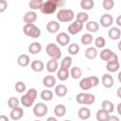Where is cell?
<instances>
[{
    "instance_id": "42",
    "label": "cell",
    "mask_w": 121,
    "mask_h": 121,
    "mask_svg": "<svg viewBox=\"0 0 121 121\" xmlns=\"http://www.w3.org/2000/svg\"><path fill=\"white\" fill-rule=\"evenodd\" d=\"M26 87L25 82L18 81V82L15 83V90H16V92H18V93H24L26 91Z\"/></svg>"
},
{
    "instance_id": "40",
    "label": "cell",
    "mask_w": 121,
    "mask_h": 121,
    "mask_svg": "<svg viewBox=\"0 0 121 121\" xmlns=\"http://www.w3.org/2000/svg\"><path fill=\"white\" fill-rule=\"evenodd\" d=\"M102 7L106 10H111L114 7V1L113 0H103Z\"/></svg>"
},
{
    "instance_id": "37",
    "label": "cell",
    "mask_w": 121,
    "mask_h": 121,
    "mask_svg": "<svg viewBox=\"0 0 121 121\" xmlns=\"http://www.w3.org/2000/svg\"><path fill=\"white\" fill-rule=\"evenodd\" d=\"M72 65V58L71 57H65L63 58V60H61V63H60V67L62 68H65V69H69Z\"/></svg>"
},
{
    "instance_id": "41",
    "label": "cell",
    "mask_w": 121,
    "mask_h": 121,
    "mask_svg": "<svg viewBox=\"0 0 121 121\" xmlns=\"http://www.w3.org/2000/svg\"><path fill=\"white\" fill-rule=\"evenodd\" d=\"M88 19H89V15L87 13H85V12H78L77 14V20L78 22L82 23V24L85 23V22H87Z\"/></svg>"
},
{
    "instance_id": "39",
    "label": "cell",
    "mask_w": 121,
    "mask_h": 121,
    "mask_svg": "<svg viewBox=\"0 0 121 121\" xmlns=\"http://www.w3.org/2000/svg\"><path fill=\"white\" fill-rule=\"evenodd\" d=\"M19 103H20L19 99H18L17 97H15V96H11V97H9V100H8V106H9L10 109L19 106Z\"/></svg>"
},
{
    "instance_id": "24",
    "label": "cell",
    "mask_w": 121,
    "mask_h": 121,
    "mask_svg": "<svg viewBox=\"0 0 121 121\" xmlns=\"http://www.w3.org/2000/svg\"><path fill=\"white\" fill-rule=\"evenodd\" d=\"M55 94L59 96V97H63L66 95L67 94V88L65 85L63 84H59L55 87Z\"/></svg>"
},
{
    "instance_id": "23",
    "label": "cell",
    "mask_w": 121,
    "mask_h": 121,
    "mask_svg": "<svg viewBox=\"0 0 121 121\" xmlns=\"http://www.w3.org/2000/svg\"><path fill=\"white\" fill-rule=\"evenodd\" d=\"M54 113L57 117H62L66 113V107L63 104H58L54 108Z\"/></svg>"
},
{
    "instance_id": "12",
    "label": "cell",
    "mask_w": 121,
    "mask_h": 121,
    "mask_svg": "<svg viewBox=\"0 0 121 121\" xmlns=\"http://www.w3.org/2000/svg\"><path fill=\"white\" fill-rule=\"evenodd\" d=\"M101 82H102V85H103L105 88H111V87H112L113 84H114L113 78H112V76H111L110 74H104V75L102 76Z\"/></svg>"
},
{
    "instance_id": "7",
    "label": "cell",
    "mask_w": 121,
    "mask_h": 121,
    "mask_svg": "<svg viewBox=\"0 0 121 121\" xmlns=\"http://www.w3.org/2000/svg\"><path fill=\"white\" fill-rule=\"evenodd\" d=\"M99 57L102 60H105V61H109V60H118V56L113 53L111 49L109 48H106V49H103L100 54H99Z\"/></svg>"
},
{
    "instance_id": "13",
    "label": "cell",
    "mask_w": 121,
    "mask_h": 121,
    "mask_svg": "<svg viewBox=\"0 0 121 121\" xmlns=\"http://www.w3.org/2000/svg\"><path fill=\"white\" fill-rule=\"evenodd\" d=\"M24 22L26 24H31L34 23L37 20V13L35 11H27L24 15Z\"/></svg>"
},
{
    "instance_id": "48",
    "label": "cell",
    "mask_w": 121,
    "mask_h": 121,
    "mask_svg": "<svg viewBox=\"0 0 121 121\" xmlns=\"http://www.w3.org/2000/svg\"><path fill=\"white\" fill-rule=\"evenodd\" d=\"M0 121H9V118L6 115H0Z\"/></svg>"
},
{
    "instance_id": "31",
    "label": "cell",
    "mask_w": 121,
    "mask_h": 121,
    "mask_svg": "<svg viewBox=\"0 0 121 121\" xmlns=\"http://www.w3.org/2000/svg\"><path fill=\"white\" fill-rule=\"evenodd\" d=\"M109 115H110L109 112H107L106 111H104L103 109H101V110H98L96 112V115L95 116H96V119L98 121H108Z\"/></svg>"
},
{
    "instance_id": "52",
    "label": "cell",
    "mask_w": 121,
    "mask_h": 121,
    "mask_svg": "<svg viewBox=\"0 0 121 121\" xmlns=\"http://www.w3.org/2000/svg\"><path fill=\"white\" fill-rule=\"evenodd\" d=\"M53 2H55V3H57V4H59L60 1H62V0H52Z\"/></svg>"
},
{
    "instance_id": "30",
    "label": "cell",
    "mask_w": 121,
    "mask_h": 121,
    "mask_svg": "<svg viewBox=\"0 0 121 121\" xmlns=\"http://www.w3.org/2000/svg\"><path fill=\"white\" fill-rule=\"evenodd\" d=\"M86 29L91 33H95L99 29V25L95 21H90L86 24Z\"/></svg>"
},
{
    "instance_id": "20",
    "label": "cell",
    "mask_w": 121,
    "mask_h": 121,
    "mask_svg": "<svg viewBox=\"0 0 121 121\" xmlns=\"http://www.w3.org/2000/svg\"><path fill=\"white\" fill-rule=\"evenodd\" d=\"M42 51V44L38 42H33L28 46V52L31 54H38Z\"/></svg>"
},
{
    "instance_id": "32",
    "label": "cell",
    "mask_w": 121,
    "mask_h": 121,
    "mask_svg": "<svg viewBox=\"0 0 121 121\" xmlns=\"http://www.w3.org/2000/svg\"><path fill=\"white\" fill-rule=\"evenodd\" d=\"M95 6L94 0H81L80 1V8L85 10H91Z\"/></svg>"
},
{
    "instance_id": "44",
    "label": "cell",
    "mask_w": 121,
    "mask_h": 121,
    "mask_svg": "<svg viewBox=\"0 0 121 121\" xmlns=\"http://www.w3.org/2000/svg\"><path fill=\"white\" fill-rule=\"evenodd\" d=\"M89 79H90L91 84H92L93 87L96 86V85L99 83V79H98V78L95 77V76H90V77H89Z\"/></svg>"
},
{
    "instance_id": "47",
    "label": "cell",
    "mask_w": 121,
    "mask_h": 121,
    "mask_svg": "<svg viewBox=\"0 0 121 121\" xmlns=\"http://www.w3.org/2000/svg\"><path fill=\"white\" fill-rule=\"evenodd\" d=\"M112 120H114V121H119V118H118V117H116V116H111V115H109L108 121H112Z\"/></svg>"
},
{
    "instance_id": "34",
    "label": "cell",
    "mask_w": 121,
    "mask_h": 121,
    "mask_svg": "<svg viewBox=\"0 0 121 121\" xmlns=\"http://www.w3.org/2000/svg\"><path fill=\"white\" fill-rule=\"evenodd\" d=\"M80 42H81V43L84 44V45H89V44H91L92 42H93V36H92L90 33H85V34H83V35L81 36Z\"/></svg>"
},
{
    "instance_id": "45",
    "label": "cell",
    "mask_w": 121,
    "mask_h": 121,
    "mask_svg": "<svg viewBox=\"0 0 121 121\" xmlns=\"http://www.w3.org/2000/svg\"><path fill=\"white\" fill-rule=\"evenodd\" d=\"M26 94H27L30 97H32L33 99H36V97H37V91H36V89H34V88H30V89L26 92Z\"/></svg>"
},
{
    "instance_id": "22",
    "label": "cell",
    "mask_w": 121,
    "mask_h": 121,
    "mask_svg": "<svg viewBox=\"0 0 121 121\" xmlns=\"http://www.w3.org/2000/svg\"><path fill=\"white\" fill-rule=\"evenodd\" d=\"M69 76H70V73H69L68 69H65V68H62V67H60L57 72V77L61 81L66 80L69 78Z\"/></svg>"
},
{
    "instance_id": "3",
    "label": "cell",
    "mask_w": 121,
    "mask_h": 121,
    "mask_svg": "<svg viewBox=\"0 0 121 121\" xmlns=\"http://www.w3.org/2000/svg\"><path fill=\"white\" fill-rule=\"evenodd\" d=\"M45 51L46 54L51 58V59H55V60H59L61 57V51L60 49V47L53 43H50L46 45L45 47Z\"/></svg>"
},
{
    "instance_id": "27",
    "label": "cell",
    "mask_w": 121,
    "mask_h": 121,
    "mask_svg": "<svg viewBox=\"0 0 121 121\" xmlns=\"http://www.w3.org/2000/svg\"><path fill=\"white\" fill-rule=\"evenodd\" d=\"M101 108L106 111L107 112L109 113H112L113 111H114V106H113V103L110 100H103L102 103H101Z\"/></svg>"
},
{
    "instance_id": "1",
    "label": "cell",
    "mask_w": 121,
    "mask_h": 121,
    "mask_svg": "<svg viewBox=\"0 0 121 121\" xmlns=\"http://www.w3.org/2000/svg\"><path fill=\"white\" fill-rule=\"evenodd\" d=\"M74 17H75L74 11L69 9H62L57 13V19L61 23L71 22L74 19Z\"/></svg>"
},
{
    "instance_id": "6",
    "label": "cell",
    "mask_w": 121,
    "mask_h": 121,
    "mask_svg": "<svg viewBox=\"0 0 121 121\" xmlns=\"http://www.w3.org/2000/svg\"><path fill=\"white\" fill-rule=\"evenodd\" d=\"M48 112V108L44 103H37L33 107V113L36 117H43Z\"/></svg>"
},
{
    "instance_id": "19",
    "label": "cell",
    "mask_w": 121,
    "mask_h": 121,
    "mask_svg": "<svg viewBox=\"0 0 121 121\" xmlns=\"http://www.w3.org/2000/svg\"><path fill=\"white\" fill-rule=\"evenodd\" d=\"M43 84L46 87V88H52L53 86H55L56 84V78L51 76V75H48V76H45L43 79Z\"/></svg>"
},
{
    "instance_id": "8",
    "label": "cell",
    "mask_w": 121,
    "mask_h": 121,
    "mask_svg": "<svg viewBox=\"0 0 121 121\" xmlns=\"http://www.w3.org/2000/svg\"><path fill=\"white\" fill-rule=\"evenodd\" d=\"M82 27H83V24L80 23V22H78V20H76L75 22H73V23H71L69 25V26H68V32L70 34H72V35L78 34V32L81 31Z\"/></svg>"
},
{
    "instance_id": "25",
    "label": "cell",
    "mask_w": 121,
    "mask_h": 121,
    "mask_svg": "<svg viewBox=\"0 0 121 121\" xmlns=\"http://www.w3.org/2000/svg\"><path fill=\"white\" fill-rule=\"evenodd\" d=\"M34 101H35V99H33L32 97H30L27 94L22 95V97H21V103H22V105L25 106V107H26V108L32 106L33 103H34Z\"/></svg>"
},
{
    "instance_id": "15",
    "label": "cell",
    "mask_w": 121,
    "mask_h": 121,
    "mask_svg": "<svg viewBox=\"0 0 121 121\" xmlns=\"http://www.w3.org/2000/svg\"><path fill=\"white\" fill-rule=\"evenodd\" d=\"M119 67H120V64H119V61L118 60H109V61H107L106 69L109 72L114 73V72L118 71Z\"/></svg>"
},
{
    "instance_id": "51",
    "label": "cell",
    "mask_w": 121,
    "mask_h": 121,
    "mask_svg": "<svg viewBox=\"0 0 121 121\" xmlns=\"http://www.w3.org/2000/svg\"><path fill=\"white\" fill-rule=\"evenodd\" d=\"M120 106H121V103L118 104V114H121V111H120Z\"/></svg>"
},
{
    "instance_id": "49",
    "label": "cell",
    "mask_w": 121,
    "mask_h": 121,
    "mask_svg": "<svg viewBox=\"0 0 121 121\" xmlns=\"http://www.w3.org/2000/svg\"><path fill=\"white\" fill-rule=\"evenodd\" d=\"M116 24L118 26H121V16H118L117 19H116Z\"/></svg>"
},
{
    "instance_id": "10",
    "label": "cell",
    "mask_w": 121,
    "mask_h": 121,
    "mask_svg": "<svg viewBox=\"0 0 121 121\" xmlns=\"http://www.w3.org/2000/svg\"><path fill=\"white\" fill-rule=\"evenodd\" d=\"M23 115H24V110H23L21 107L17 106V107H15V108H12V109H11V112H10V118H11L12 120H19V119H21V118L23 117Z\"/></svg>"
},
{
    "instance_id": "43",
    "label": "cell",
    "mask_w": 121,
    "mask_h": 121,
    "mask_svg": "<svg viewBox=\"0 0 121 121\" xmlns=\"http://www.w3.org/2000/svg\"><path fill=\"white\" fill-rule=\"evenodd\" d=\"M95 46H96L97 48H102V47H104V45L106 44V41H105V39H104L103 37L99 36V37H97V38L95 39Z\"/></svg>"
},
{
    "instance_id": "14",
    "label": "cell",
    "mask_w": 121,
    "mask_h": 121,
    "mask_svg": "<svg viewBox=\"0 0 121 121\" xmlns=\"http://www.w3.org/2000/svg\"><path fill=\"white\" fill-rule=\"evenodd\" d=\"M58 60H55V59H50L47 62H46V70L49 72V73H54L58 70V67H59V63L57 61Z\"/></svg>"
},
{
    "instance_id": "18",
    "label": "cell",
    "mask_w": 121,
    "mask_h": 121,
    "mask_svg": "<svg viewBox=\"0 0 121 121\" xmlns=\"http://www.w3.org/2000/svg\"><path fill=\"white\" fill-rule=\"evenodd\" d=\"M108 35L112 40L116 41V40H119L121 36V31L118 27H111L110 30L108 31Z\"/></svg>"
},
{
    "instance_id": "46",
    "label": "cell",
    "mask_w": 121,
    "mask_h": 121,
    "mask_svg": "<svg viewBox=\"0 0 121 121\" xmlns=\"http://www.w3.org/2000/svg\"><path fill=\"white\" fill-rule=\"evenodd\" d=\"M8 8V2L6 0H0V12H4Z\"/></svg>"
},
{
    "instance_id": "28",
    "label": "cell",
    "mask_w": 121,
    "mask_h": 121,
    "mask_svg": "<svg viewBox=\"0 0 121 121\" xmlns=\"http://www.w3.org/2000/svg\"><path fill=\"white\" fill-rule=\"evenodd\" d=\"M85 57L89 60H94L97 56V50L94 46H90L85 50Z\"/></svg>"
},
{
    "instance_id": "17",
    "label": "cell",
    "mask_w": 121,
    "mask_h": 121,
    "mask_svg": "<svg viewBox=\"0 0 121 121\" xmlns=\"http://www.w3.org/2000/svg\"><path fill=\"white\" fill-rule=\"evenodd\" d=\"M78 117H79L81 120H86V119H88V118L90 117V115H91V111H90V109L87 108V107H81V108L78 110Z\"/></svg>"
},
{
    "instance_id": "9",
    "label": "cell",
    "mask_w": 121,
    "mask_h": 121,
    "mask_svg": "<svg viewBox=\"0 0 121 121\" xmlns=\"http://www.w3.org/2000/svg\"><path fill=\"white\" fill-rule=\"evenodd\" d=\"M56 41H57V43H58L60 45L65 46V45H67V44L70 43V37H69V35H68L67 33H65V32H60V33H59V34L57 35Z\"/></svg>"
},
{
    "instance_id": "11",
    "label": "cell",
    "mask_w": 121,
    "mask_h": 121,
    "mask_svg": "<svg viewBox=\"0 0 121 121\" xmlns=\"http://www.w3.org/2000/svg\"><path fill=\"white\" fill-rule=\"evenodd\" d=\"M113 23V18L111 14H103L100 17V25L103 27H109L112 25Z\"/></svg>"
},
{
    "instance_id": "5",
    "label": "cell",
    "mask_w": 121,
    "mask_h": 121,
    "mask_svg": "<svg viewBox=\"0 0 121 121\" xmlns=\"http://www.w3.org/2000/svg\"><path fill=\"white\" fill-rule=\"evenodd\" d=\"M57 8H58L57 3L53 2L52 0H47L43 3L40 10L43 14H52L57 10Z\"/></svg>"
},
{
    "instance_id": "33",
    "label": "cell",
    "mask_w": 121,
    "mask_h": 121,
    "mask_svg": "<svg viewBox=\"0 0 121 121\" xmlns=\"http://www.w3.org/2000/svg\"><path fill=\"white\" fill-rule=\"evenodd\" d=\"M81 69L78 66H75L73 68H71V71H70V76L74 78V79H78L80 78L81 77Z\"/></svg>"
},
{
    "instance_id": "38",
    "label": "cell",
    "mask_w": 121,
    "mask_h": 121,
    "mask_svg": "<svg viewBox=\"0 0 121 121\" xmlns=\"http://www.w3.org/2000/svg\"><path fill=\"white\" fill-rule=\"evenodd\" d=\"M79 45L77 43H71L68 46V53L71 55H77L79 52Z\"/></svg>"
},
{
    "instance_id": "29",
    "label": "cell",
    "mask_w": 121,
    "mask_h": 121,
    "mask_svg": "<svg viewBox=\"0 0 121 121\" xmlns=\"http://www.w3.org/2000/svg\"><path fill=\"white\" fill-rule=\"evenodd\" d=\"M79 87H80L81 90H84V91H87V90H90L91 88H93V86L91 84V81L89 79V77L83 78L82 79H80V81H79Z\"/></svg>"
},
{
    "instance_id": "26",
    "label": "cell",
    "mask_w": 121,
    "mask_h": 121,
    "mask_svg": "<svg viewBox=\"0 0 121 121\" xmlns=\"http://www.w3.org/2000/svg\"><path fill=\"white\" fill-rule=\"evenodd\" d=\"M17 62H18V64H19L20 66L26 67V66H27V65L29 64L30 59H29V57H28L26 54H22V55H20V56L18 57Z\"/></svg>"
},
{
    "instance_id": "2",
    "label": "cell",
    "mask_w": 121,
    "mask_h": 121,
    "mask_svg": "<svg viewBox=\"0 0 121 121\" xmlns=\"http://www.w3.org/2000/svg\"><path fill=\"white\" fill-rule=\"evenodd\" d=\"M23 31L25 35L30 37V38H38L41 35V30L38 26H36L33 23L31 24H26L23 27Z\"/></svg>"
},
{
    "instance_id": "21",
    "label": "cell",
    "mask_w": 121,
    "mask_h": 121,
    "mask_svg": "<svg viewBox=\"0 0 121 121\" xmlns=\"http://www.w3.org/2000/svg\"><path fill=\"white\" fill-rule=\"evenodd\" d=\"M31 69L34 71V72H42L44 68V64L42 60H35L31 62Z\"/></svg>"
},
{
    "instance_id": "36",
    "label": "cell",
    "mask_w": 121,
    "mask_h": 121,
    "mask_svg": "<svg viewBox=\"0 0 121 121\" xmlns=\"http://www.w3.org/2000/svg\"><path fill=\"white\" fill-rule=\"evenodd\" d=\"M41 98L44 101H50L53 98V93L50 90H43L41 92Z\"/></svg>"
},
{
    "instance_id": "35",
    "label": "cell",
    "mask_w": 121,
    "mask_h": 121,
    "mask_svg": "<svg viewBox=\"0 0 121 121\" xmlns=\"http://www.w3.org/2000/svg\"><path fill=\"white\" fill-rule=\"evenodd\" d=\"M43 3V0H30L28 3V6L31 9L35 10V9H40Z\"/></svg>"
},
{
    "instance_id": "4",
    "label": "cell",
    "mask_w": 121,
    "mask_h": 121,
    "mask_svg": "<svg viewBox=\"0 0 121 121\" xmlns=\"http://www.w3.org/2000/svg\"><path fill=\"white\" fill-rule=\"evenodd\" d=\"M76 100L78 104H84V105H91L95 102V97L93 94L89 93H79L77 95Z\"/></svg>"
},
{
    "instance_id": "16",
    "label": "cell",
    "mask_w": 121,
    "mask_h": 121,
    "mask_svg": "<svg viewBox=\"0 0 121 121\" xmlns=\"http://www.w3.org/2000/svg\"><path fill=\"white\" fill-rule=\"evenodd\" d=\"M60 29V24L57 21H50L46 25V30L49 33H56Z\"/></svg>"
},
{
    "instance_id": "50",
    "label": "cell",
    "mask_w": 121,
    "mask_h": 121,
    "mask_svg": "<svg viewBox=\"0 0 121 121\" xmlns=\"http://www.w3.org/2000/svg\"><path fill=\"white\" fill-rule=\"evenodd\" d=\"M47 121H57V119L55 117H49L47 118Z\"/></svg>"
}]
</instances>
